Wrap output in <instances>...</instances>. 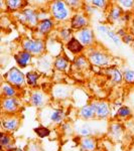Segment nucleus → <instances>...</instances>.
I'll list each match as a JSON object with an SVG mask.
<instances>
[{"label":"nucleus","mask_w":134,"mask_h":151,"mask_svg":"<svg viewBox=\"0 0 134 151\" xmlns=\"http://www.w3.org/2000/svg\"><path fill=\"white\" fill-rule=\"evenodd\" d=\"M26 78H27V82L29 85H35L38 76L36 75L35 73H28L27 76H26Z\"/></svg>","instance_id":"nucleus-23"},{"label":"nucleus","mask_w":134,"mask_h":151,"mask_svg":"<svg viewBox=\"0 0 134 151\" xmlns=\"http://www.w3.org/2000/svg\"><path fill=\"white\" fill-rule=\"evenodd\" d=\"M55 68H58V70H65L66 68H67V65H68V60H66L65 58H63V57H58L57 58V60H55Z\"/></svg>","instance_id":"nucleus-20"},{"label":"nucleus","mask_w":134,"mask_h":151,"mask_svg":"<svg viewBox=\"0 0 134 151\" xmlns=\"http://www.w3.org/2000/svg\"><path fill=\"white\" fill-rule=\"evenodd\" d=\"M93 4L94 5H96V6H100V7H102V6H104L105 5V1H102V0H95V1H93Z\"/></svg>","instance_id":"nucleus-31"},{"label":"nucleus","mask_w":134,"mask_h":151,"mask_svg":"<svg viewBox=\"0 0 134 151\" xmlns=\"http://www.w3.org/2000/svg\"><path fill=\"white\" fill-rule=\"evenodd\" d=\"M84 25H86V20L85 18L81 15H76L74 16L72 19V26L74 28H80L83 27Z\"/></svg>","instance_id":"nucleus-15"},{"label":"nucleus","mask_w":134,"mask_h":151,"mask_svg":"<svg viewBox=\"0 0 134 151\" xmlns=\"http://www.w3.org/2000/svg\"><path fill=\"white\" fill-rule=\"evenodd\" d=\"M86 65V60H85L83 58H79L77 60L76 65H78V67H81V65Z\"/></svg>","instance_id":"nucleus-30"},{"label":"nucleus","mask_w":134,"mask_h":151,"mask_svg":"<svg viewBox=\"0 0 134 151\" xmlns=\"http://www.w3.org/2000/svg\"><path fill=\"white\" fill-rule=\"evenodd\" d=\"M108 74L111 76L112 80H113L115 83H119L122 80V75L120 74V72H119L117 69H111L108 70Z\"/></svg>","instance_id":"nucleus-17"},{"label":"nucleus","mask_w":134,"mask_h":151,"mask_svg":"<svg viewBox=\"0 0 134 151\" xmlns=\"http://www.w3.org/2000/svg\"><path fill=\"white\" fill-rule=\"evenodd\" d=\"M130 40H132V36H129V35H127V36H125V37H124V41H125V42H130Z\"/></svg>","instance_id":"nucleus-34"},{"label":"nucleus","mask_w":134,"mask_h":151,"mask_svg":"<svg viewBox=\"0 0 134 151\" xmlns=\"http://www.w3.org/2000/svg\"><path fill=\"white\" fill-rule=\"evenodd\" d=\"M65 117L64 112L62 110H55L53 112V114L50 115V120L53 121V123H61L63 121Z\"/></svg>","instance_id":"nucleus-16"},{"label":"nucleus","mask_w":134,"mask_h":151,"mask_svg":"<svg viewBox=\"0 0 134 151\" xmlns=\"http://www.w3.org/2000/svg\"><path fill=\"white\" fill-rule=\"evenodd\" d=\"M2 108L6 112H12L15 111L17 108V101L12 98H6L2 102Z\"/></svg>","instance_id":"nucleus-9"},{"label":"nucleus","mask_w":134,"mask_h":151,"mask_svg":"<svg viewBox=\"0 0 134 151\" xmlns=\"http://www.w3.org/2000/svg\"><path fill=\"white\" fill-rule=\"evenodd\" d=\"M111 133L113 134V135H120L121 133H122L123 131V128L121 127V125H119V124H113V125L111 126Z\"/></svg>","instance_id":"nucleus-22"},{"label":"nucleus","mask_w":134,"mask_h":151,"mask_svg":"<svg viewBox=\"0 0 134 151\" xmlns=\"http://www.w3.org/2000/svg\"><path fill=\"white\" fill-rule=\"evenodd\" d=\"M131 114V111L128 107H121L118 111V115L120 117H127Z\"/></svg>","instance_id":"nucleus-24"},{"label":"nucleus","mask_w":134,"mask_h":151,"mask_svg":"<svg viewBox=\"0 0 134 151\" xmlns=\"http://www.w3.org/2000/svg\"><path fill=\"white\" fill-rule=\"evenodd\" d=\"M52 11L53 16L57 19H60V20L67 18L68 15H69V10H68L66 4L64 2H61V1H57L53 4Z\"/></svg>","instance_id":"nucleus-1"},{"label":"nucleus","mask_w":134,"mask_h":151,"mask_svg":"<svg viewBox=\"0 0 134 151\" xmlns=\"http://www.w3.org/2000/svg\"><path fill=\"white\" fill-rule=\"evenodd\" d=\"M108 35L110 36L112 40H114V42H115L116 45H119V43H120V40H119V38L115 35V33H114V32H112V31H109V32H108Z\"/></svg>","instance_id":"nucleus-29"},{"label":"nucleus","mask_w":134,"mask_h":151,"mask_svg":"<svg viewBox=\"0 0 134 151\" xmlns=\"http://www.w3.org/2000/svg\"><path fill=\"white\" fill-rule=\"evenodd\" d=\"M3 93L5 94L7 97H10L14 95V90L9 86H3Z\"/></svg>","instance_id":"nucleus-26"},{"label":"nucleus","mask_w":134,"mask_h":151,"mask_svg":"<svg viewBox=\"0 0 134 151\" xmlns=\"http://www.w3.org/2000/svg\"><path fill=\"white\" fill-rule=\"evenodd\" d=\"M124 78H125L126 82L133 83L134 82V72H132V70H127V72H125Z\"/></svg>","instance_id":"nucleus-25"},{"label":"nucleus","mask_w":134,"mask_h":151,"mask_svg":"<svg viewBox=\"0 0 134 151\" xmlns=\"http://www.w3.org/2000/svg\"><path fill=\"white\" fill-rule=\"evenodd\" d=\"M21 5L20 1H14V0H12V1H8L7 2V6L10 7L11 9H15L17 8V7H19Z\"/></svg>","instance_id":"nucleus-27"},{"label":"nucleus","mask_w":134,"mask_h":151,"mask_svg":"<svg viewBox=\"0 0 134 151\" xmlns=\"http://www.w3.org/2000/svg\"><path fill=\"white\" fill-rule=\"evenodd\" d=\"M95 110V115L98 118H106L109 115V107L106 103H95L92 104Z\"/></svg>","instance_id":"nucleus-4"},{"label":"nucleus","mask_w":134,"mask_h":151,"mask_svg":"<svg viewBox=\"0 0 134 151\" xmlns=\"http://www.w3.org/2000/svg\"><path fill=\"white\" fill-rule=\"evenodd\" d=\"M99 29L102 31V32H104V33H105V32H109L108 29H107L106 27H104V26H102V25H101V26H99Z\"/></svg>","instance_id":"nucleus-35"},{"label":"nucleus","mask_w":134,"mask_h":151,"mask_svg":"<svg viewBox=\"0 0 134 151\" xmlns=\"http://www.w3.org/2000/svg\"><path fill=\"white\" fill-rule=\"evenodd\" d=\"M0 143H1L2 148H7V150H9V148L12 147V139L8 134L2 132L1 133V138H0Z\"/></svg>","instance_id":"nucleus-13"},{"label":"nucleus","mask_w":134,"mask_h":151,"mask_svg":"<svg viewBox=\"0 0 134 151\" xmlns=\"http://www.w3.org/2000/svg\"><path fill=\"white\" fill-rule=\"evenodd\" d=\"M35 132L37 134L38 137L45 138V137H47V136L50 135V129L40 126V127H37V128L35 129Z\"/></svg>","instance_id":"nucleus-21"},{"label":"nucleus","mask_w":134,"mask_h":151,"mask_svg":"<svg viewBox=\"0 0 134 151\" xmlns=\"http://www.w3.org/2000/svg\"><path fill=\"white\" fill-rule=\"evenodd\" d=\"M68 48H69L72 52L77 53L83 50V45L79 40H76V38H72V40L69 41V43H68Z\"/></svg>","instance_id":"nucleus-12"},{"label":"nucleus","mask_w":134,"mask_h":151,"mask_svg":"<svg viewBox=\"0 0 134 151\" xmlns=\"http://www.w3.org/2000/svg\"><path fill=\"white\" fill-rule=\"evenodd\" d=\"M81 148L84 151H93L96 148V141L92 137H84L81 141Z\"/></svg>","instance_id":"nucleus-8"},{"label":"nucleus","mask_w":134,"mask_h":151,"mask_svg":"<svg viewBox=\"0 0 134 151\" xmlns=\"http://www.w3.org/2000/svg\"><path fill=\"white\" fill-rule=\"evenodd\" d=\"M78 38H79V41H81L84 45H89L92 41V38H93V35H92L91 29H89V28L82 29L79 32V35H78Z\"/></svg>","instance_id":"nucleus-7"},{"label":"nucleus","mask_w":134,"mask_h":151,"mask_svg":"<svg viewBox=\"0 0 134 151\" xmlns=\"http://www.w3.org/2000/svg\"><path fill=\"white\" fill-rule=\"evenodd\" d=\"M52 26H53L52 21L48 20V19H45V20H43L40 22V31H41L43 33H45V32H48V31L50 30V28H52Z\"/></svg>","instance_id":"nucleus-18"},{"label":"nucleus","mask_w":134,"mask_h":151,"mask_svg":"<svg viewBox=\"0 0 134 151\" xmlns=\"http://www.w3.org/2000/svg\"><path fill=\"white\" fill-rule=\"evenodd\" d=\"M15 60L17 62V64L21 67H25L28 64V62L30 60V53L27 52H20L15 57Z\"/></svg>","instance_id":"nucleus-11"},{"label":"nucleus","mask_w":134,"mask_h":151,"mask_svg":"<svg viewBox=\"0 0 134 151\" xmlns=\"http://www.w3.org/2000/svg\"><path fill=\"white\" fill-rule=\"evenodd\" d=\"M81 116L84 119H92L94 118L95 116V110L93 105H87V106L83 107L81 109Z\"/></svg>","instance_id":"nucleus-10"},{"label":"nucleus","mask_w":134,"mask_h":151,"mask_svg":"<svg viewBox=\"0 0 134 151\" xmlns=\"http://www.w3.org/2000/svg\"><path fill=\"white\" fill-rule=\"evenodd\" d=\"M92 63L94 65H106L108 63V58L107 55H105L104 53L100 52H95L90 55Z\"/></svg>","instance_id":"nucleus-6"},{"label":"nucleus","mask_w":134,"mask_h":151,"mask_svg":"<svg viewBox=\"0 0 134 151\" xmlns=\"http://www.w3.org/2000/svg\"><path fill=\"white\" fill-rule=\"evenodd\" d=\"M19 124H20V122H19L17 118H14V117L12 118V117H10V118L4 119L2 121V127H3L4 130L8 132V131L16 130L19 127Z\"/></svg>","instance_id":"nucleus-5"},{"label":"nucleus","mask_w":134,"mask_h":151,"mask_svg":"<svg viewBox=\"0 0 134 151\" xmlns=\"http://www.w3.org/2000/svg\"><path fill=\"white\" fill-rule=\"evenodd\" d=\"M23 14H24V16H25L26 20H28L29 22L32 23V24H35L36 16H35V12H33L32 10H30V9H26V10L23 11Z\"/></svg>","instance_id":"nucleus-19"},{"label":"nucleus","mask_w":134,"mask_h":151,"mask_svg":"<svg viewBox=\"0 0 134 151\" xmlns=\"http://www.w3.org/2000/svg\"><path fill=\"white\" fill-rule=\"evenodd\" d=\"M119 16H120V10H119L118 8H114L111 12V17L114 19H117Z\"/></svg>","instance_id":"nucleus-28"},{"label":"nucleus","mask_w":134,"mask_h":151,"mask_svg":"<svg viewBox=\"0 0 134 151\" xmlns=\"http://www.w3.org/2000/svg\"><path fill=\"white\" fill-rule=\"evenodd\" d=\"M120 3L122 4V5H124V6H127V7H128V6H131V5H132L133 2H132V1H129V2H128V1H121Z\"/></svg>","instance_id":"nucleus-33"},{"label":"nucleus","mask_w":134,"mask_h":151,"mask_svg":"<svg viewBox=\"0 0 134 151\" xmlns=\"http://www.w3.org/2000/svg\"><path fill=\"white\" fill-rule=\"evenodd\" d=\"M23 47L29 52L40 53L43 50V42L41 40H25L23 42Z\"/></svg>","instance_id":"nucleus-3"},{"label":"nucleus","mask_w":134,"mask_h":151,"mask_svg":"<svg viewBox=\"0 0 134 151\" xmlns=\"http://www.w3.org/2000/svg\"><path fill=\"white\" fill-rule=\"evenodd\" d=\"M13 151H23L22 149H14Z\"/></svg>","instance_id":"nucleus-36"},{"label":"nucleus","mask_w":134,"mask_h":151,"mask_svg":"<svg viewBox=\"0 0 134 151\" xmlns=\"http://www.w3.org/2000/svg\"><path fill=\"white\" fill-rule=\"evenodd\" d=\"M28 151H38L37 146L35 144H30L28 146Z\"/></svg>","instance_id":"nucleus-32"},{"label":"nucleus","mask_w":134,"mask_h":151,"mask_svg":"<svg viewBox=\"0 0 134 151\" xmlns=\"http://www.w3.org/2000/svg\"><path fill=\"white\" fill-rule=\"evenodd\" d=\"M31 103H32L33 106L35 107H41L45 103V99H43V96L41 93H38V92H35V93L32 94L31 96Z\"/></svg>","instance_id":"nucleus-14"},{"label":"nucleus","mask_w":134,"mask_h":151,"mask_svg":"<svg viewBox=\"0 0 134 151\" xmlns=\"http://www.w3.org/2000/svg\"><path fill=\"white\" fill-rule=\"evenodd\" d=\"M7 80L13 85L19 86L24 82V76L21 72H19L17 69L13 68L7 73Z\"/></svg>","instance_id":"nucleus-2"}]
</instances>
